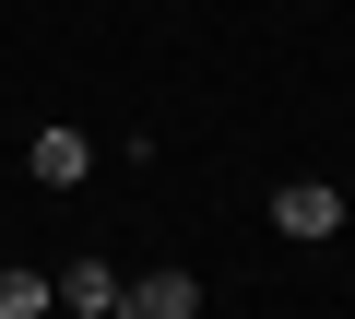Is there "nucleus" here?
Instances as JSON below:
<instances>
[{"mask_svg": "<svg viewBox=\"0 0 355 319\" xmlns=\"http://www.w3.org/2000/svg\"><path fill=\"white\" fill-rule=\"evenodd\" d=\"M24 166H36V190H83V178H95V142H83L71 118H48V130L24 142Z\"/></svg>", "mask_w": 355, "mask_h": 319, "instance_id": "nucleus-1", "label": "nucleus"}, {"mask_svg": "<svg viewBox=\"0 0 355 319\" xmlns=\"http://www.w3.org/2000/svg\"><path fill=\"white\" fill-rule=\"evenodd\" d=\"M272 225H284V237H343V190L284 178V190H272Z\"/></svg>", "mask_w": 355, "mask_h": 319, "instance_id": "nucleus-2", "label": "nucleus"}, {"mask_svg": "<svg viewBox=\"0 0 355 319\" xmlns=\"http://www.w3.org/2000/svg\"><path fill=\"white\" fill-rule=\"evenodd\" d=\"M119 307L130 319H190L202 307V272H142V284H119Z\"/></svg>", "mask_w": 355, "mask_h": 319, "instance_id": "nucleus-3", "label": "nucleus"}, {"mask_svg": "<svg viewBox=\"0 0 355 319\" xmlns=\"http://www.w3.org/2000/svg\"><path fill=\"white\" fill-rule=\"evenodd\" d=\"M48 307H83V319H119V272H107V260H71V272L48 284Z\"/></svg>", "mask_w": 355, "mask_h": 319, "instance_id": "nucleus-4", "label": "nucleus"}, {"mask_svg": "<svg viewBox=\"0 0 355 319\" xmlns=\"http://www.w3.org/2000/svg\"><path fill=\"white\" fill-rule=\"evenodd\" d=\"M36 307H48V284H36V272H0V319H36Z\"/></svg>", "mask_w": 355, "mask_h": 319, "instance_id": "nucleus-5", "label": "nucleus"}]
</instances>
